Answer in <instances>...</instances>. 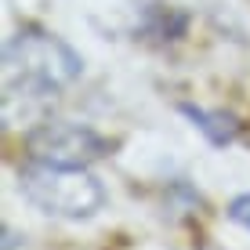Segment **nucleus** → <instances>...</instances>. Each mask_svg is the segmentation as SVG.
<instances>
[{
    "label": "nucleus",
    "mask_w": 250,
    "mask_h": 250,
    "mask_svg": "<svg viewBox=\"0 0 250 250\" xmlns=\"http://www.w3.org/2000/svg\"><path fill=\"white\" fill-rule=\"evenodd\" d=\"M80 55L44 29H19L4 44V102L47 98L80 76Z\"/></svg>",
    "instance_id": "obj_1"
},
{
    "label": "nucleus",
    "mask_w": 250,
    "mask_h": 250,
    "mask_svg": "<svg viewBox=\"0 0 250 250\" xmlns=\"http://www.w3.org/2000/svg\"><path fill=\"white\" fill-rule=\"evenodd\" d=\"M19 188L37 210L69 221L91 218L105 203V188L87 167H58V163L29 160L19 170Z\"/></svg>",
    "instance_id": "obj_2"
},
{
    "label": "nucleus",
    "mask_w": 250,
    "mask_h": 250,
    "mask_svg": "<svg viewBox=\"0 0 250 250\" xmlns=\"http://www.w3.org/2000/svg\"><path fill=\"white\" fill-rule=\"evenodd\" d=\"M29 160L40 163H58V167H87L91 160H102L109 152V142L94 134L83 124L69 120H44L29 138H25Z\"/></svg>",
    "instance_id": "obj_3"
},
{
    "label": "nucleus",
    "mask_w": 250,
    "mask_h": 250,
    "mask_svg": "<svg viewBox=\"0 0 250 250\" xmlns=\"http://www.w3.org/2000/svg\"><path fill=\"white\" fill-rule=\"evenodd\" d=\"M182 113L196 124V131H203L207 134V142L210 145H232L239 138V124H236V116H229V113H210V109H200V105H188V102H182Z\"/></svg>",
    "instance_id": "obj_4"
},
{
    "label": "nucleus",
    "mask_w": 250,
    "mask_h": 250,
    "mask_svg": "<svg viewBox=\"0 0 250 250\" xmlns=\"http://www.w3.org/2000/svg\"><path fill=\"white\" fill-rule=\"evenodd\" d=\"M229 221H236L239 229H247V232H250V192L236 196V200L229 203Z\"/></svg>",
    "instance_id": "obj_5"
},
{
    "label": "nucleus",
    "mask_w": 250,
    "mask_h": 250,
    "mask_svg": "<svg viewBox=\"0 0 250 250\" xmlns=\"http://www.w3.org/2000/svg\"><path fill=\"white\" fill-rule=\"evenodd\" d=\"M4 250H29L25 247V236H15L11 229H4Z\"/></svg>",
    "instance_id": "obj_6"
}]
</instances>
